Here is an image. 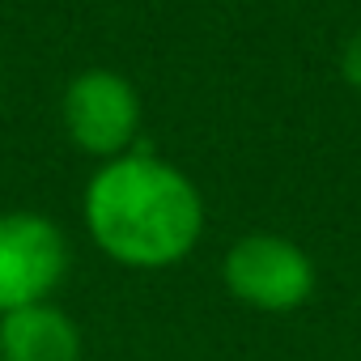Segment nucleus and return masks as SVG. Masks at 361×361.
I'll return each mask as SVG.
<instances>
[{"label":"nucleus","mask_w":361,"mask_h":361,"mask_svg":"<svg viewBox=\"0 0 361 361\" xmlns=\"http://www.w3.org/2000/svg\"><path fill=\"white\" fill-rule=\"evenodd\" d=\"M344 77H348V85L353 90H361V30L348 39V47H344Z\"/></svg>","instance_id":"nucleus-6"},{"label":"nucleus","mask_w":361,"mask_h":361,"mask_svg":"<svg viewBox=\"0 0 361 361\" xmlns=\"http://www.w3.org/2000/svg\"><path fill=\"white\" fill-rule=\"evenodd\" d=\"M64 123L85 153H119L140 123V102L119 73L94 68L68 85Z\"/></svg>","instance_id":"nucleus-4"},{"label":"nucleus","mask_w":361,"mask_h":361,"mask_svg":"<svg viewBox=\"0 0 361 361\" xmlns=\"http://www.w3.org/2000/svg\"><path fill=\"white\" fill-rule=\"evenodd\" d=\"M64 234L39 213L0 217V310L39 306L64 276Z\"/></svg>","instance_id":"nucleus-2"},{"label":"nucleus","mask_w":361,"mask_h":361,"mask_svg":"<svg viewBox=\"0 0 361 361\" xmlns=\"http://www.w3.org/2000/svg\"><path fill=\"white\" fill-rule=\"evenodd\" d=\"M226 285L234 298H243L259 310H293L314 289V264L289 238L251 234V238L230 247Z\"/></svg>","instance_id":"nucleus-3"},{"label":"nucleus","mask_w":361,"mask_h":361,"mask_svg":"<svg viewBox=\"0 0 361 361\" xmlns=\"http://www.w3.org/2000/svg\"><path fill=\"white\" fill-rule=\"evenodd\" d=\"M85 221L98 247L119 264L161 268L196 247L204 204L178 170L153 157H119L94 174Z\"/></svg>","instance_id":"nucleus-1"},{"label":"nucleus","mask_w":361,"mask_h":361,"mask_svg":"<svg viewBox=\"0 0 361 361\" xmlns=\"http://www.w3.org/2000/svg\"><path fill=\"white\" fill-rule=\"evenodd\" d=\"M0 361H5V357H0Z\"/></svg>","instance_id":"nucleus-7"},{"label":"nucleus","mask_w":361,"mask_h":361,"mask_svg":"<svg viewBox=\"0 0 361 361\" xmlns=\"http://www.w3.org/2000/svg\"><path fill=\"white\" fill-rule=\"evenodd\" d=\"M0 357L5 361H77L81 357V336L68 314L56 306H22L9 310L0 323Z\"/></svg>","instance_id":"nucleus-5"}]
</instances>
